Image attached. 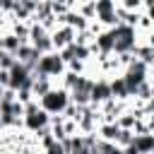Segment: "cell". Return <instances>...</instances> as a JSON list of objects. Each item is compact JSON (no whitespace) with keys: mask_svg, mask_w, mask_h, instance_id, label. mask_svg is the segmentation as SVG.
<instances>
[{"mask_svg":"<svg viewBox=\"0 0 154 154\" xmlns=\"http://www.w3.org/2000/svg\"><path fill=\"white\" fill-rule=\"evenodd\" d=\"M111 34H113V53L125 55V53L137 51V43H135V29H132V26H128V24H118L116 29H111Z\"/></svg>","mask_w":154,"mask_h":154,"instance_id":"6da1fadb","label":"cell"},{"mask_svg":"<svg viewBox=\"0 0 154 154\" xmlns=\"http://www.w3.org/2000/svg\"><path fill=\"white\" fill-rule=\"evenodd\" d=\"M63 72H65V63H63L58 51L43 53L38 58V63H36V70H34V75H43V77H58Z\"/></svg>","mask_w":154,"mask_h":154,"instance_id":"7a4b0ae2","label":"cell"},{"mask_svg":"<svg viewBox=\"0 0 154 154\" xmlns=\"http://www.w3.org/2000/svg\"><path fill=\"white\" fill-rule=\"evenodd\" d=\"M38 101H41V108L46 113H65V108L70 106V91L67 89H51Z\"/></svg>","mask_w":154,"mask_h":154,"instance_id":"3957f363","label":"cell"},{"mask_svg":"<svg viewBox=\"0 0 154 154\" xmlns=\"http://www.w3.org/2000/svg\"><path fill=\"white\" fill-rule=\"evenodd\" d=\"M113 99V91H111V82L108 79H94V87H91V103H106Z\"/></svg>","mask_w":154,"mask_h":154,"instance_id":"277c9868","label":"cell"},{"mask_svg":"<svg viewBox=\"0 0 154 154\" xmlns=\"http://www.w3.org/2000/svg\"><path fill=\"white\" fill-rule=\"evenodd\" d=\"M135 147H137V152L140 154H152L154 152V135L152 132H135V142H132Z\"/></svg>","mask_w":154,"mask_h":154,"instance_id":"5b68a950","label":"cell"},{"mask_svg":"<svg viewBox=\"0 0 154 154\" xmlns=\"http://www.w3.org/2000/svg\"><path fill=\"white\" fill-rule=\"evenodd\" d=\"M120 125L113 120V123H103L101 128H99V132H101V137H103V142H116L118 140V135H120Z\"/></svg>","mask_w":154,"mask_h":154,"instance_id":"8992f818","label":"cell"},{"mask_svg":"<svg viewBox=\"0 0 154 154\" xmlns=\"http://www.w3.org/2000/svg\"><path fill=\"white\" fill-rule=\"evenodd\" d=\"M111 91H113V99H128L130 94H128V82H125V77L111 79Z\"/></svg>","mask_w":154,"mask_h":154,"instance_id":"52a82bcc","label":"cell"},{"mask_svg":"<svg viewBox=\"0 0 154 154\" xmlns=\"http://www.w3.org/2000/svg\"><path fill=\"white\" fill-rule=\"evenodd\" d=\"M94 48H101L103 53H113V34H111V31L99 34L96 41H94Z\"/></svg>","mask_w":154,"mask_h":154,"instance_id":"ba28073f","label":"cell"},{"mask_svg":"<svg viewBox=\"0 0 154 154\" xmlns=\"http://www.w3.org/2000/svg\"><path fill=\"white\" fill-rule=\"evenodd\" d=\"M46 154H67V152H65L63 142H53L51 147H46Z\"/></svg>","mask_w":154,"mask_h":154,"instance_id":"9c48e42d","label":"cell"},{"mask_svg":"<svg viewBox=\"0 0 154 154\" xmlns=\"http://www.w3.org/2000/svg\"><path fill=\"white\" fill-rule=\"evenodd\" d=\"M142 5V0H123V10H137Z\"/></svg>","mask_w":154,"mask_h":154,"instance_id":"30bf717a","label":"cell"},{"mask_svg":"<svg viewBox=\"0 0 154 154\" xmlns=\"http://www.w3.org/2000/svg\"><path fill=\"white\" fill-rule=\"evenodd\" d=\"M2 91H5V87H2V84H0V96H2Z\"/></svg>","mask_w":154,"mask_h":154,"instance_id":"8fae6325","label":"cell"}]
</instances>
